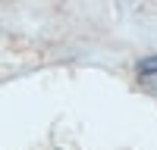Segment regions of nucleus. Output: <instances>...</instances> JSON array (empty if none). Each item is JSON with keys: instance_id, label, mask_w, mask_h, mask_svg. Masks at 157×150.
<instances>
[{"instance_id": "nucleus-1", "label": "nucleus", "mask_w": 157, "mask_h": 150, "mask_svg": "<svg viewBox=\"0 0 157 150\" xmlns=\"http://www.w3.org/2000/svg\"><path fill=\"white\" fill-rule=\"evenodd\" d=\"M135 78H138V88H141L145 94L157 97V56H148V59H141V62H138Z\"/></svg>"}]
</instances>
